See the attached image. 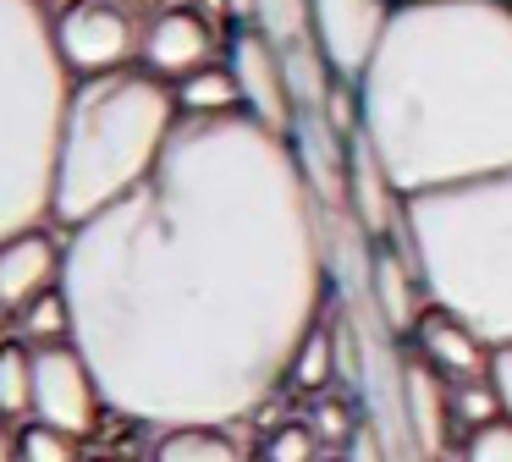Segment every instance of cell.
Returning <instances> with one entry per match:
<instances>
[{
    "instance_id": "obj_1",
    "label": "cell",
    "mask_w": 512,
    "mask_h": 462,
    "mask_svg": "<svg viewBox=\"0 0 512 462\" xmlns=\"http://www.w3.org/2000/svg\"><path fill=\"white\" fill-rule=\"evenodd\" d=\"M61 292L111 413L243 424L287 385L325 308V237L287 132L182 116L160 165L72 226Z\"/></svg>"
},
{
    "instance_id": "obj_2",
    "label": "cell",
    "mask_w": 512,
    "mask_h": 462,
    "mask_svg": "<svg viewBox=\"0 0 512 462\" xmlns=\"http://www.w3.org/2000/svg\"><path fill=\"white\" fill-rule=\"evenodd\" d=\"M353 88L358 143L402 198L512 171L507 0H397Z\"/></svg>"
},
{
    "instance_id": "obj_3",
    "label": "cell",
    "mask_w": 512,
    "mask_h": 462,
    "mask_svg": "<svg viewBox=\"0 0 512 462\" xmlns=\"http://www.w3.org/2000/svg\"><path fill=\"white\" fill-rule=\"evenodd\" d=\"M402 248L424 297L468 330L512 341V171L402 198Z\"/></svg>"
},
{
    "instance_id": "obj_4",
    "label": "cell",
    "mask_w": 512,
    "mask_h": 462,
    "mask_svg": "<svg viewBox=\"0 0 512 462\" xmlns=\"http://www.w3.org/2000/svg\"><path fill=\"white\" fill-rule=\"evenodd\" d=\"M72 88L45 0H0V242L56 220Z\"/></svg>"
},
{
    "instance_id": "obj_5",
    "label": "cell",
    "mask_w": 512,
    "mask_h": 462,
    "mask_svg": "<svg viewBox=\"0 0 512 462\" xmlns=\"http://www.w3.org/2000/svg\"><path fill=\"white\" fill-rule=\"evenodd\" d=\"M177 127H182L177 94L144 66L83 77L72 88L67 138H61L56 220L83 226L100 209H111L116 198H127L160 165Z\"/></svg>"
},
{
    "instance_id": "obj_6",
    "label": "cell",
    "mask_w": 512,
    "mask_h": 462,
    "mask_svg": "<svg viewBox=\"0 0 512 462\" xmlns=\"http://www.w3.org/2000/svg\"><path fill=\"white\" fill-rule=\"evenodd\" d=\"M56 44L67 72L83 83V77L127 72V61L144 50V22L127 0H72L56 17Z\"/></svg>"
},
{
    "instance_id": "obj_7",
    "label": "cell",
    "mask_w": 512,
    "mask_h": 462,
    "mask_svg": "<svg viewBox=\"0 0 512 462\" xmlns=\"http://www.w3.org/2000/svg\"><path fill=\"white\" fill-rule=\"evenodd\" d=\"M100 374L83 358L78 341H56V347H34V418L67 435H94L100 424Z\"/></svg>"
},
{
    "instance_id": "obj_8",
    "label": "cell",
    "mask_w": 512,
    "mask_h": 462,
    "mask_svg": "<svg viewBox=\"0 0 512 462\" xmlns=\"http://www.w3.org/2000/svg\"><path fill=\"white\" fill-rule=\"evenodd\" d=\"M226 66H232L237 88H243V110H248V116L292 138V121H298V94H292V72H287L281 44L270 39L259 22H243V28H232Z\"/></svg>"
},
{
    "instance_id": "obj_9",
    "label": "cell",
    "mask_w": 512,
    "mask_h": 462,
    "mask_svg": "<svg viewBox=\"0 0 512 462\" xmlns=\"http://www.w3.org/2000/svg\"><path fill=\"white\" fill-rule=\"evenodd\" d=\"M391 0H309V33L320 44V61L342 83H358L386 33Z\"/></svg>"
},
{
    "instance_id": "obj_10",
    "label": "cell",
    "mask_w": 512,
    "mask_h": 462,
    "mask_svg": "<svg viewBox=\"0 0 512 462\" xmlns=\"http://www.w3.org/2000/svg\"><path fill=\"white\" fill-rule=\"evenodd\" d=\"M144 72H155L160 83H182L199 66L215 61V22L199 6H166L144 22V50H138Z\"/></svg>"
},
{
    "instance_id": "obj_11",
    "label": "cell",
    "mask_w": 512,
    "mask_h": 462,
    "mask_svg": "<svg viewBox=\"0 0 512 462\" xmlns=\"http://www.w3.org/2000/svg\"><path fill=\"white\" fill-rule=\"evenodd\" d=\"M490 341L479 336V330H468L457 314H446V308H424L419 330H413V358H424L435 374H441L446 385H463V380H485L490 374Z\"/></svg>"
},
{
    "instance_id": "obj_12",
    "label": "cell",
    "mask_w": 512,
    "mask_h": 462,
    "mask_svg": "<svg viewBox=\"0 0 512 462\" xmlns=\"http://www.w3.org/2000/svg\"><path fill=\"white\" fill-rule=\"evenodd\" d=\"M61 270H67V242H56L45 226L23 231V237H6L0 242V303L23 314L34 297L56 292Z\"/></svg>"
},
{
    "instance_id": "obj_13",
    "label": "cell",
    "mask_w": 512,
    "mask_h": 462,
    "mask_svg": "<svg viewBox=\"0 0 512 462\" xmlns=\"http://www.w3.org/2000/svg\"><path fill=\"white\" fill-rule=\"evenodd\" d=\"M397 385H402V418H408V440L424 451V462H441L446 446H452V385L430 369L424 358H408L397 369Z\"/></svg>"
},
{
    "instance_id": "obj_14",
    "label": "cell",
    "mask_w": 512,
    "mask_h": 462,
    "mask_svg": "<svg viewBox=\"0 0 512 462\" xmlns=\"http://www.w3.org/2000/svg\"><path fill=\"white\" fill-rule=\"evenodd\" d=\"M419 292H424V281H419V270H413L408 248L375 242V253H369V303H375V319H380L386 336L413 341L424 308H430Z\"/></svg>"
},
{
    "instance_id": "obj_15",
    "label": "cell",
    "mask_w": 512,
    "mask_h": 462,
    "mask_svg": "<svg viewBox=\"0 0 512 462\" xmlns=\"http://www.w3.org/2000/svg\"><path fill=\"white\" fill-rule=\"evenodd\" d=\"M149 462H248V446L237 440V424H182L160 429Z\"/></svg>"
},
{
    "instance_id": "obj_16",
    "label": "cell",
    "mask_w": 512,
    "mask_h": 462,
    "mask_svg": "<svg viewBox=\"0 0 512 462\" xmlns=\"http://www.w3.org/2000/svg\"><path fill=\"white\" fill-rule=\"evenodd\" d=\"M171 94H177L182 116H232V110H243V88H237V77L226 61L199 66L193 77L171 83Z\"/></svg>"
},
{
    "instance_id": "obj_17",
    "label": "cell",
    "mask_w": 512,
    "mask_h": 462,
    "mask_svg": "<svg viewBox=\"0 0 512 462\" xmlns=\"http://www.w3.org/2000/svg\"><path fill=\"white\" fill-rule=\"evenodd\" d=\"M0 418L6 424L34 418V347L17 336L0 347Z\"/></svg>"
},
{
    "instance_id": "obj_18",
    "label": "cell",
    "mask_w": 512,
    "mask_h": 462,
    "mask_svg": "<svg viewBox=\"0 0 512 462\" xmlns=\"http://www.w3.org/2000/svg\"><path fill=\"white\" fill-rule=\"evenodd\" d=\"M12 336L28 341V347H56V341H72V303H67V292L56 286V292L34 297V303L17 314Z\"/></svg>"
},
{
    "instance_id": "obj_19",
    "label": "cell",
    "mask_w": 512,
    "mask_h": 462,
    "mask_svg": "<svg viewBox=\"0 0 512 462\" xmlns=\"http://www.w3.org/2000/svg\"><path fill=\"white\" fill-rule=\"evenodd\" d=\"M331 374H336V330L320 319V325L309 330V341L298 347V358H292L287 385H292V391H303V396H320L325 385H331Z\"/></svg>"
},
{
    "instance_id": "obj_20",
    "label": "cell",
    "mask_w": 512,
    "mask_h": 462,
    "mask_svg": "<svg viewBox=\"0 0 512 462\" xmlns=\"http://www.w3.org/2000/svg\"><path fill=\"white\" fill-rule=\"evenodd\" d=\"M452 418H457V429H485V424H496V418H507L501 413V396H496V385H490V374L485 380H463V385H452Z\"/></svg>"
},
{
    "instance_id": "obj_21",
    "label": "cell",
    "mask_w": 512,
    "mask_h": 462,
    "mask_svg": "<svg viewBox=\"0 0 512 462\" xmlns=\"http://www.w3.org/2000/svg\"><path fill=\"white\" fill-rule=\"evenodd\" d=\"M17 462H83L78 457V435L67 429H50L39 418H28L23 435H17Z\"/></svg>"
},
{
    "instance_id": "obj_22",
    "label": "cell",
    "mask_w": 512,
    "mask_h": 462,
    "mask_svg": "<svg viewBox=\"0 0 512 462\" xmlns=\"http://www.w3.org/2000/svg\"><path fill=\"white\" fill-rule=\"evenodd\" d=\"M265 462H320V435L309 418H287L265 435Z\"/></svg>"
},
{
    "instance_id": "obj_23",
    "label": "cell",
    "mask_w": 512,
    "mask_h": 462,
    "mask_svg": "<svg viewBox=\"0 0 512 462\" xmlns=\"http://www.w3.org/2000/svg\"><path fill=\"white\" fill-rule=\"evenodd\" d=\"M463 462H512V418H496V424L474 429L463 440Z\"/></svg>"
},
{
    "instance_id": "obj_24",
    "label": "cell",
    "mask_w": 512,
    "mask_h": 462,
    "mask_svg": "<svg viewBox=\"0 0 512 462\" xmlns=\"http://www.w3.org/2000/svg\"><path fill=\"white\" fill-rule=\"evenodd\" d=\"M309 424H314V435H320V440H353L358 418L347 413L342 396H320V402H314V413H309Z\"/></svg>"
},
{
    "instance_id": "obj_25",
    "label": "cell",
    "mask_w": 512,
    "mask_h": 462,
    "mask_svg": "<svg viewBox=\"0 0 512 462\" xmlns=\"http://www.w3.org/2000/svg\"><path fill=\"white\" fill-rule=\"evenodd\" d=\"M490 385H496V396H501V413L512 418V341L490 352Z\"/></svg>"
},
{
    "instance_id": "obj_26",
    "label": "cell",
    "mask_w": 512,
    "mask_h": 462,
    "mask_svg": "<svg viewBox=\"0 0 512 462\" xmlns=\"http://www.w3.org/2000/svg\"><path fill=\"white\" fill-rule=\"evenodd\" d=\"M0 462H17V435H12L6 418H0Z\"/></svg>"
},
{
    "instance_id": "obj_27",
    "label": "cell",
    "mask_w": 512,
    "mask_h": 462,
    "mask_svg": "<svg viewBox=\"0 0 512 462\" xmlns=\"http://www.w3.org/2000/svg\"><path fill=\"white\" fill-rule=\"evenodd\" d=\"M12 325H17V314L6 303H0V347H6V341H12Z\"/></svg>"
},
{
    "instance_id": "obj_28",
    "label": "cell",
    "mask_w": 512,
    "mask_h": 462,
    "mask_svg": "<svg viewBox=\"0 0 512 462\" xmlns=\"http://www.w3.org/2000/svg\"><path fill=\"white\" fill-rule=\"evenodd\" d=\"M100 462H111V457H100Z\"/></svg>"
},
{
    "instance_id": "obj_29",
    "label": "cell",
    "mask_w": 512,
    "mask_h": 462,
    "mask_svg": "<svg viewBox=\"0 0 512 462\" xmlns=\"http://www.w3.org/2000/svg\"><path fill=\"white\" fill-rule=\"evenodd\" d=\"M391 6H397V0H391Z\"/></svg>"
}]
</instances>
